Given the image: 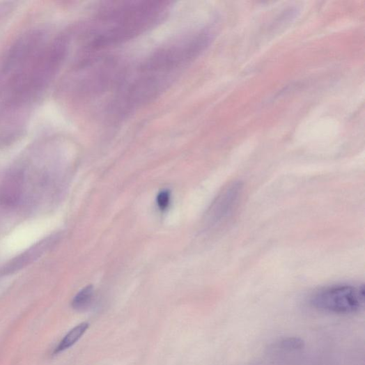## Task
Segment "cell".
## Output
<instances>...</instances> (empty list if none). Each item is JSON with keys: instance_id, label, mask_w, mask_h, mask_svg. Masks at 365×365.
Returning <instances> with one entry per match:
<instances>
[{"instance_id": "6da1fadb", "label": "cell", "mask_w": 365, "mask_h": 365, "mask_svg": "<svg viewBox=\"0 0 365 365\" xmlns=\"http://www.w3.org/2000/svg\"><path fill=\"white\" fill-rule=\"evenodd\" d=\"M210 36L207 29L188 33L151 54L121 86L111 110L124 116L157 98L203 51Z\"/></svg>"}, {"instance_id": "7a4b0ae2", "label": "cell", "mask_w": 365, "mask_h": 365, "mask_svg": "<svg viewBox=\"0 0 365 365\" xmlns=\"http://www.w3.org/2000/svg\"><path fill=\"white\" fill-rule=\"evenodd\" d=\"M169 8L163 1L113 2L102 7L86 26V52H98L143 35L162 21Z\"/></svg>"}, {"instance_id": "3957f363", "label": "cell", "mask_w": 365, "mask_h": 365, "mask_svg": "<svg viewBox=\"0 0 365 365\" xmlns=\"http://www.w3.org/2000/svg\"><path fill=\"white\" fill-rule=\"evenodd\" d=\"M364 286L334 285L316 291L311 297L313 307L334 314H354L364 306Z\"/></svg>"}, {"instance_id": "277c9868", "label": "cell", "mask_w": 365, "mask_h": 365, "mask_svg": "<svg viewBox=\"0 0 365 365\" xmlns=\"http://www.w3.org/2000/svg\"><path fill=\"white\" fill-rule=\"evenodd\" d=\"M242 194L240 181L229 182L218 195L209 208L205 222L211 228H216L226 224L233 215Z\"/></svg>"}, {"instance_id": "5b68a950", "label": "cell", "mask_w": 365, "mask_h": 365, "mask_svg": "<svg viewBox=\"0 0 365 365\" xmlns=\"http://www.w3.org/2000/svg\"><path fill=\"white\" fill-rule=\"evenodd\" d=\"M88 327V323H82L71 329L56 348L54 354L64 352L72 347L84 336Z\"/></svg>"}, {"instance_id": "8992f818", "label": "cell", "mask_w": 365, "mask_h": 365, "mask_svg": "<svg viewBox=\"0 0 365 365\" xmlns=\"http://www.w3.org/2000/svg\"><path fill=\"white\" fill-rule=\"evenodd\" d=\"M93 297L94 288L88 286L76 295L72 302V306L77 311L87 310L93 303Z\"/></svg>"}, {"instance_id": "52a82bcc", "label": "cell", "mask_w": 365, "mask_h": 365, "mask_svg": "<svg viewBox=\"0 0 365 365\" xmlns=\"http://www.w3.org/2000/svg\"><path fill=\"white\" fill-rule=\"evenodd\" d=\"M304 347V342L296 338L284 339L277 344V348L283 350H297Z\"/></svg>"}, {"instance_id": "ba28073f", "label": "cell", "mask_w": 365, "mask_h": 365, "mask_svg": "<svg viewBox=\"0 0 365 365\" xmlns=\"http://www.w3.org/2000/svg\"><path fill=\"white\" fill-rule=\"evenodd\" d=\"M171 193L168 190L161 192L157 196V204L162 210H166L170 203Z\"/></svg>"}]
</instances>
